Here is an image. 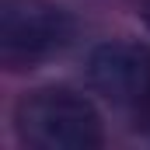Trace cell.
<instances>
[{
    "label": "cell",
    "instance_id": "cell-1",
    "mask_svg": "<svg viewBox=\"0 0 150 150\" xmlns=\"http://www.w3.org/2000/svg\"><path fill=\"white\" fill-rule=\"evenodd\" d=\"M14 126L21 143L35 150H94L101 147V115L74 87H38L14 108Z\"/></svg>",
    "mask_w": 150,
    "mask_h": 150
},
{
    "label": "cell",
    "instance_id": "cell-2",
    "mask_svg": "<svg viewBox=\"0 0 150 150\" xmlns=\"http://www.w3.org/2000/svg\"><path fill=\"white\" fill-rule=\"evenodd\" d=\"M74 18L52 0L0 4V63L7 70H35L74 42Z\"/></svg>",
    "mask_w": 150,
    "mask_h": 150
},
{
    "label": "cell",
    "instance_id": "cell-3",
    "mask_svg": "<svg viewBox=\"0 0 150 150\" xmlns=\"http://www.w3.org/2000/svg\"><path fill=\"white\" fill-rule=\"evenodd\" d=\"M87 84L150 136V49L133 42H101L87 56Z\"/></svg>",
    "mask_w": 150,
    "mask_h": 150
},
{
    "label": "cell",
    "instance_id": "cell-4",
    "mask_svg": "<svg viewBox=\"0 0 150 150\" xmlns=\"http://www.w3.org/2000/svg\"><path fill=\"white\" fill-rule=\"evenodd\" d=\"M143 21H147V28H150V0H143Z\"/></svg>",
    "mask_w": 150,
    "mask_h": 150
}]
</instances>
